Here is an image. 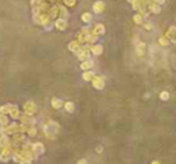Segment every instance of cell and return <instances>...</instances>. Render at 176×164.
I'll return each mask as SVG.
<instances>
[{"label":"cell","mask_w":176,"mask_h":164,"mask_svg":"<svg viewBox=\"0 0 176 164\" xmlns=\"http://www.w3.org/2000/svg\"><path fill=\"white\" fill-rule=\"evenodd\" d=\"M169 41H168V37H161L159 38V45L161 46H168Z\"/></svg>","instance_id":"cell-20"},{"label":"cell","mask_w":176,"mask_h":164,"mask_svg":"<svg viewBox=\"0 0 176 164\" xmlns=\"http://www.w3.org/2000/svg\"><path fill=\"white\" fill-rule=\"evenodd\" d=\"M133 20H134L137 24H141V23H143V16H141L140 13H138V15H135V16H134Z\"/></svg>","instance_id":"cell-17"},{"label":"cell","mask_w":176,"mask_h":164,"mask_svg":"<svg viewBox=\"0 0 176 164\" xmlns=\"http://www.w3.org/2000/svg\"><path fill=\"white\" fill-rule=\"evenodd\" d=\"M52 104H53L54 108H60L61 107V101L58 100V98H53L52 100Z\"/></svg>","instance_id":"cell-16"},{"label":"cell","mask_w":176,"mask_h":164,"mask_svg":"<svg viewBox=\"0 0 176 164\" xmlns=\"http://www.w3.org/2000/svg\"><path fill=\"white\" fill-rule=\"evenodd\" d=\"M128 1H130V2H132V4H133V2H134L135 0H128Z\"/></svg>","instance_id":"cell-28"},{"label":"cell","mask_w":176,"mask_h":164,"mask_svg":"<svg viewBox=\"0 0 176 164\" xmlns=\"http://www.w3.org/2000/svg\"><path fill=\"white\" fill-rule=\"evenodd\" d=\"M97 36H98V35H96V34H95V32L92 31L91 34H89V35H88V38H86V41L92 43V42H95V41L97 40Z\"/></svg>","instance_id":"cell-13"},{"label":"cell","mask_w":176,"mask_h":164,"mask_svg":"<svg viewBox=\"0 0 176 164\" xmlns=\"http://www.w3.org/2000/svg\"><path fill=\"white\" fill-rule=\"evenodd\" d=\"M152 164H159V162H157V161H155V162H152Z\"/></svg>","instance_id":"cell-27"},{"label":"cell","mask_w":176,"mask_h":164,"mask_svg":"<svg viewBox=\"0 0 176 164\" xmlns=\"http://www.w3.org/2000/svg\"><path fill=\"white\" fill-rule=\"evenodd\" d=\"M66 20L65 18H59L58 20L55 22V27L59 29V30H65L66 29Z\"/></svg>","instance_id":"cell-4"},{"label":"cell","mask_w":176,"mask_h":164,"mask_svg":"<svg viewBox=\"0 0 176 164\" xmlns=\"http://www.w3.org/2000/svg\"><path fill=\"white\" fill-rule=\"evenodd\" d=\"M78 164H86V162H85V161H80Z\"/></svg>","instance_id":"cell-25"},{"label":"cell","mask_w":176,"mask_h":164,"mask_svg":"<svg viewBox=\"0 0 176 164\" xmlns=\"http://www.w3.org/2000/svg\"><path fill=\"white\" fill-rule=\"evenodd\" d=\"M83 78L85 80H91L93 78V73L92 72H85L83 74Z\"/></svg>","instance_id":"cell-18"},{"label":"cell","mask_w":176,"mask_h":164,"mask_svg":"<svg viewBox=\"0 0 176 164\" xmlns=\"http://www.w3.org/2000/svg\"><path fill=\"white\" fill-rule=\"evenodd\" d=\"M155 1H156V2H158V4L161 5V4H163V2H164L165 0H155Z\"/></svg>","instance_id":"cell-24"},{"label":"cell","mask_w":176,"mask_h":164,"mask_svg":"<svg viewBox=\"0 0 176 164\" xmlns=\"http://www.w3.org/2000/svg\"><path fill=\"white\" fill-rule=\"evenodd\" d=\"M92 31L96 34V35H102V34H104L105 29H104V27H103L102 24H97V25H95Z\"/></svg>","instance_id":"cell-6"},{"label":"cell","mask_w":176,"mask_h":164,"mask_svg":"<svg viewBox=\"0 0 176 164\" xmlns=\"http://www.w3.org/2000/svg\"><path fill=\"white\" fill-rule=\"evenodd\" d=\"M59 12H60V7H59V6H58V7H52L50 11H49V17H50V18H54V17H56V16L59 15Z\"/></svg>","instance_id":"cell-9"},{"label":"cell","mask_w":176,"mask_h":164,"mask_svg":"<svg viewBox=\"0 0 176 164\" xmlns=\"http://www.w3.org/2000/svg\"><path fill=\"white\" fill-rule=\"evenodd\" d=\"M24 108H25V111H27L28 114H32V113H34V110H35V105H34L31 102H29V103L25 104V107H24Z\"/></svg>","instance_id":"cell-10"},{"label":"cell","mask_w":176,"mask_h":164,"mask_svg":"<svg viewBox=\"0 0 176 164\" xmlns=\"http://www.w3.org/2000/svg\"><path fill=\"white\" fill-rule=\"evenodd\" d=\"M169 97H170V95H169V92L168 91L161 92V95H159V98H161L162 101H168L169 100Z\"/></svg>","instance_id":"cell-15"},{"label":"cell","mask_w":176,"mask_h":164,"mask_svg":"<svg viewBox=\"0 0 176 164\" xmlns=\"http://www.w3.org/2000/svg\"><path fill=\"white\" fill-rule=\"evenodd\" d=\"M92 84L96 89H103L104 88V80L102 77H93L92 78Z\"/></svg>","instance_id":"cell-1"},{"label":"cell","mask_w":176,"mask_h":164,"mask_svg":"<svg viewBox=\"0 0 176 164\" xmlns=\"http://www.w3.org/2000/svg\"><path fill=\"white\" fill-rule=\"evenodd\" d=\"M104 2L103 1H96L95 4H93V6H92V9H93V11L96 12V13H101V12H103L104 11Z\"/></svg>","instance_id":"cell-2"},{"label":"cell","mask_w":176,"mask_h":164,"mask_svg":"<svg viewBox=\"0 0 176 164\" xmlns=\"http://www.w3.org/2000/svg\"><path fill=\"white\" fill-rule=\"evenodd\" d=\"M91 52H92L95 55H100V54H102L103 48H102V46H100V45H96V46H92Z\"/></svg>","instance_id":"cell-7"},{"label":"cell","mask_w":176,"mask_h":164,"mask_svg":"<svg viewBox=\"0 0 176 164\" xmlns=\"http://www.w3.org/2000/svg\"><path fill=\"white\" fill-rule=\"evenodd\" d=\"M148 9H150V11H151V12H153V13H158V12L161 11L159 4H158V2H156L155 0L148 2Z\"/></svg>","instance_id":"cell-3"},{"label":"cell","mask_w":176,"mask_h":164,"mask_svg":"<svg viewBox=\"0 0 176 164\" xmlns=\"http://www.w3.org/2000/svg\"><path fill=\"white\" fill-rule=\"evenodd\" d=\"M65 4L67 6H73L75 4V0H65Z\"/></svg>","instance_id":"cell-22"},{"label":"cell","mask_w":176,"mask_h":164,"mask_svg":"<svg viewBox=\"0 0 176 164\" xmlns=\"http://www.w3.org/2000/svg\"><path fill=\"white\" fill-rule=\"evenodd\" d=\"M137 54L139 55V56H143V55L145 54V45L144 43H139L137 46Z\"/></svg>","instance_id":"cell-8"},{"label":"cell","mask_w":176,"mask_h":164,"mask_svg":"<svg viewBox=\"0 0 176 164\" xmlns=\"http://www.w3.org/2000/svg\"><path fill=\"white\" fill-rule=\"evenodd\" d=\"M59 7H60V17H67V16H68V13H67V11H66L65 9H64V7H62V6H59Z\"/></svg>","instance_id":"cell-21"},{"label":"cell","mask_w":176,"mask_h":164,"mask_svg":"<svg viewBox=\"0 0 176 164\" xmlns=\"http://www.w3.org/2000/svg\"><path fill=\"white\" fill-rule=\"evenodd\" d=\"M65 108H66V110H67V111L72 113V111L74 110V105H73V103H71V102L66 103V104H65Z\"/></svg>","instance_id":"cell-19"},{"label":"cell","mask_w":176,"mask_h":164,"mask_svg":"<svg viewBox=\"0 0 176 164\" xmlns=\"http://www.w3.org/2000/svg\"><path fill=\"white\" fill-rule=\"evenodd\" d=\"M97 152H102V147H98V149H97Z\"/></svg>","instance_id":"cell-26"},{"label":"cell","mask_w":176,"mask_h":164,"mask_svg":"<svg viewBox=\"0 0 176 164\" xmlns=\"http://www.w3.org/2000/svg\"><path fill=\"white\" fill-rule=\"evenodd\" d=\"M145 29H147V30H152V24H150V23L145 24Z\"/></svg>","instance_id":"cell-23"},{"label":"cell","mask_w":176,"mask_h":164,"mask_svg":"<svg viewBox=\"0 0 176 164\" xmlns=\"http://www.w3.org/2000/svg\"><path fill=\"white\" fill-rule=\"evenodd\" d=\"M80 43L78 42V41H72L70 45H68V48L72 50V52H79L80 50V46H79Z\"/></svg>","instance_id":"cell-5"},{"label":"cell","mask_w":176,"mask_h":164,"mask_svg":"<svg viewBox=\"0 0 176 164\" xmlns=\"http://www.w3.org/2000/svg\"><path fill=\"white\" fill-rule=\"evenodd\" d=\"M91 66H92V61H91V60H85L83 64H82L80 67H82L83 70H89Z\"/></svg>","instance_id":"cell-12"},{"label":"cell","mask_w":176,"mask_h":164,"mask_svg":"<svg viewBox=\"0 0 176 164\" xmlns=\"http://www.w3.org/2000/svg\"><path fill=\"white\" fill-rule=\"evenodd\" d=\"M176 35V28L175 27H171L169 30H168L167 35H165V37H168V38H173V37Z\"/></svg>","instance_id":"cell-11"},{"label":"cell","mask_w":176,"mask_h":164,"mask_svg":"<svg viewBox=\"0 0 176 164\" xmlns=\"http://www.w3.org/2000/svg\"><path fill=\"white\" fill-rule=\"evenodd\" d=\"M82 19H83V22H85V23H89V22H91L92 17H91V15H90L89 12H85L83 16H82Z\"/></svg>","instance_id":"cell-14"}]
</instances>
